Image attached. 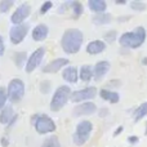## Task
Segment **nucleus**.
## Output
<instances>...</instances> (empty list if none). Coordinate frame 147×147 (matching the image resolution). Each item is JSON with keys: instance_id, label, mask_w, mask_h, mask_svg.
Returning <instances> with one entry per match:
<instances>
[{"instance_id": "nucleus-28", "label": "nucleus", "mask_w": 147, "mask_h": 147, "mask_svg": "<svg viewBox=\"0 0 147 147\" xmlns=\"http://www.w3.org/2000/svg\"><path fill=\"white\" fill-rule=\"evenodd\" d=\"M8 99V90H5V88H0V110H3L5 107Z\"/></svg>"}, {"instance_id": "nucleus-2", "label": "nucleus", "mask_w": 147, "mask_h": 147, "mask_svg": "<svg viewBox=\"0 0 147 147\" xmlns=\"http://www.w3.org/2000/svg\"><path fill=\"white\" fill-rule=\"evenodd\" d=\"M72 92L70 90V86L67 85H61L56 89L53 94V98L51 101V110L52 111H59L66 106L69 98H71Z\"/></svg>"}, {"instance_id": "nucleus-34", "label": "nucleus", "mask_w": 147, "mask_h": 147, "mask_svg": "<svg viewBox=\"0 0 147 147\" xmlns=\"http://www.w3.org/2000/svg\"><path fill=\"white\" fill-rule=\"evenodd\" d=\"M5 52V45H4V40H3L1 35H0V56H3Z\"/></svg>"}, {"instance_id": "nucleus-4", "label": "nucleus", "mask_w": 147, "mask_h": 147, "mask_svg": "<svg viewBox=\"0 0 147 147\" xmlns=\"http://www.w3.org/2000/svg\"><path fill=\"white\" fill-rule=\"evenodd\" d=\"M25 94V84L21 79H13L8 85V99L12 103L20 102Z\"/></svg>"}, {"instance_id": "nucleus-37", "label": "nucleus", "mask_w": 147, "mask_h": 147, "mask_svg": "<svg viewBox=\"0 0 147 147\" xmlns=\"http://www.w3.org/2000/svg\"><path fill=\"white\" fill-rule=\"evenodd\" d=\"M1 143H3V146H4V147H7V146H8V141H7V138H3V140H1Z\"/></svg>"}, {"instance_id": "nucleus-29", "label": "nucleus", "mask_w": 147, "mask_h": 147, "mask_svg": "<svg viewBox=\"0 0 147 147\" xmlns=\"http://www.w3.org/2000/svg\"><path fill=\"white\" fill-rule=\"evenodd\" d=\"M146 7L147 5L142 1H132L130 3V8H132L133 10H137V12H143V10L146 9Z\"/></svg>"}, {"instance_id": "nucleus-33", "label": "nucleus", "mask_w": 147, "mask_h": 147, "mask_svg": "<svg viewBox=\"0 0 147 147\" xmlns=\"http://www.w3.org/2000/svg\"><path fill=\"white\" fill-rule=\"evenodd\" d=\"M138 141H140V138L136 137V136H130V137H128V142H129L130 145H137Z\"/></svg>"}, {"instance_id": "nucleus-36", "label": "nucleus", "mask_w": 147, "mask_h": 147, "mask_svg": "<svg viewBox=\"0 0 147 147\" xmlns=\"http://www.w3.org/2000/svg\"><path fill=\"white\" fill-rule=\"evenodd\" d=\"M123 130H124V128H123V127H119V128H117V129L114 132V137H116V136H119L120 133L123 132Z\"/></svg>"}, {"instance_id": "nucleus-31", "label": "nucleus", "mask_w": 147, "mask_h": 147, "mask_svg": "<svg viewBox=\"0 0 147 147\" xmlns=\"http://www.w3.org/2000/svg\"><path fill=\"white\" fill-rule=\"evenodd\" d=\"M51 88H52V85H51V81H43V83L40 84V90H41V93L43 94H47V93H49V90H51Z\"/></svg>"}, {"instance_id": "nucleus-6", "label": "nucleus", "mask_w": 147, "mask_h": 147, "mask_svg": "<svg viewBox=\"0 0 147 147\" xmlns=\"http://www.w3.org/2000/svg\"><path fill=\"white\" fill-rule=\"evenodd\" d=\"M97 96V89L94 86H88V88L80 89V90H75L71 94V101L78 103L81 101H86V99H93Z\"/></svg>"}, {"instance_id": "nucleus-24", "label": "nucleus", "mask_w": 147, "mask_h": 147, "mask_svg": "<svg viewBox=\"0 0 147 147\" xmlns=\"http://www.w3.org/2000/svg\"><path fill=\"white\" fill-rule=\"evenodd\" d=\"M41 147H61V145H59V141L56 136H51L49 138H47L44 141Z\"/></svg>"}, {"instance_id": "nucleus-27", "label": "nucleus", "mask_w": 147, "mask_h": 147, "mask_svg": "<svg viewBox=\"0 0 147 147\" xmlns=\"http://www.w3.org/2000/svg\"><path fill=\"white\" fill-rule=\"evenodd\" d=\"M14 1L13 0H1L0 1V13H7L13 7Z\"/></svg>"}, {"instance_id": "nucleus-1", "label": "nucleus", "mask_w": 147, "mask_h": 147, "mask_svg": "<svg viewBox=\"0 0 147 147\" xmlns=\"http://www.w3.org/2000/svg\"><path fill=\"white\" fill-rule=\"evenodd\" d=\"M61 45L65 53L75 54L83 45V32L78 28H69L65 31L61 39Z\"/></svg>"}, {"instance_id": "nucleus-5", "label": "nucleus", "mask_w": 147, "mask_h": 147, "mask_svg": "<svg viewBox=\"0 0 147 147\" xmlns=\"http://www.w3.org/2000/svg\"><path fill=\"white\" fill-rule=\"evenodd\" d=\"M28 28H30V25L28 23H22V25H16L10 28L9 31V39L12 41V44L17 45L20 44L23 39L26 38L28 32Z\"/></svg>"}, {"instance_id": "nucleus-17", "label": "nucleus", "mask_w": 147, "mask_h": 147, "mask_svg": "<svg viewBox=\"0 0 147 147\" xmlns=\"http://www.w3.org/2000/svg\"><path fill=\"white\" fill-rule=\"evenodd\" d=\"M62 76H63V79L67 81V83L76 84V81H78V79H79V71H78L76 67L69 66V67H66V69L63 70Z\"/></svg>"}, {"instance_id": "nucleus-18", "label": "nucleus", "mask_w": 147, "mask_h": 147, "mask_svg": "<svg viewBox=\"0 0 147 147\" xmlns=\"http://www.w3.org/2000/svg\"><path fill=\"white\" fill-rule=\"evenodd\" d=\"M99 96H101L102 99L109 101L110 103H117L119 99H120L119 93L112 92V90H109V89H101V90H99Z\"/></svg>"}, {"instance_id": "nucleus-22", "label": "nucleus", "mask_w": 147, "mask_h": 147, "mask_svg": "<svg viewBox=\"0 0 147 147\" xmlns=\"http://www.w3.org/2000/svg\"><path fill=\"white\" fill-rule=\"evenodd\" d=\"M146 115H147V102H143L140 107L136 109L134 114H133V117H134L136 121H140V120L143 119Z\"/></svg>"}, {"instance_id": "nucleus-11", "label": "nucleus", "mask_w": 147, "mask_h": 147, "mask_svg": "<svg viewBox=\"0 0 147 147\" xmlns=\"http://www.w3.org/2000/svg\"><path fill=\"white\" fill-rule=\"evenodd\" d=\"M67 65H69V59L67 58H57V59H54V61L49 62L47 66H44L43 72L44 74H54V72L59 71L62 67L67 66Z\"/></svg>"}, {"instance_id": "nucleus-40", "label": "nucleus", "mask_w": 147, "mask_h": 147, "mask_svg": "<svg viewBox=\"0 0 147 147\" xmlns=\"http://www.w3.org/2000/svg\"><path fill=\"white\" fill-rule=\"evenodd\" d=\"M146 136H147V123H146Z\"/></svg>"}, {"instance_id": "nucleus-35", "label": "nucleus", "mask_w": 147, "mask_h": 147, "mask_svg": "<svg viewBox=\"0 0 147 147\" xmlns=\"http://www.w3.org/2000/svg\"><path fill=\"white\" fill-rule=\"evenodd\" d=\"M107 114H109V110H107V109H101V110H99V116H101V117H105V116H107Z\"/></svg>"}, {"instance_id": "nucleus-13", "label": "nucleus", "mask_w": 147, "mask_h": 147, "mask_svg": "<svg viewBox=\"0 0 147 147\" xmlns=\"http://www.w3.org/2000/svg\"><path fill=\"white\" fill-rule=\"evenodd\" d=\"M17 117V115L14 114V110L10 105L5 106L4 109L1 110V114H0V123L1 124H9L12 125V121Z\"/></svg>"}, {"instance_id": "nucleus-9", "label": "nucleus", "mask_w": 147, "mask_h": 147, "mask_svg": "<svg viewBox=\"0 0 147 147\" xmlns=\"http://www.w3.org/2000/svg\"><path fill=\"white\" fill-rule=\"evenodd\" d=\"M96 110H97L96 103H93V102L80 103L74 109V116L79 117V116H85V115H92L96 112Z\"/></svg>"}, {"instance_id": "nucleus-19", "label": "nucleus", "mask_w": 147, "mask_h": 147, "mask_svg": "<svg viewBox=\"0 0 147 147\" xmlns=\"http://www.w3.org/2000/svg\"><path fill=\"white\" fill-rule=\"evenodd\" d=\"M79 78L83 81H90L94 78V69L89 65H84L80 67V72H79Z\"/></svg>"}, {"instance_id": "nucleus-39", "label": "nucleus", "mask_w": 147, "mask_h": 147, "mask_svg": "<svg viewBox=\"0 0 147 147\" xmlns=\"http://www.w3.org/2000/svg\"><path fill=\"white\" fill-rule=\"evenodd\" d=\"M142 63H143V65H147V57H145V58L142 59Z\"/></svg>"}, {"instance_id": "nucleus-15", "label": "nucleus", "mask_w": 147, "mask_h": 147, "mask_svg": "<svg viewBox=\"0 0 147 147\" xmlns=\"http://www.w3.org/2000/svg\"><path fill=\"white\" fill-rule=\"evenodd\" d=\"M48 32H49L48 27L45 25H43V23H40V25L35 26V28L32 30V39L35 41H43L47 39Z\"/></svg>"}, {"instance_id": "nucleus-7", "label": "nucleus", "mask_w": 147, "mask_h": 147, "mask_svg": "<svg viewBox=\"0 0 147 147\" xmlns=\"http://www.w3.org/2000/svg\"><path fill=\"white\" fill-rule=\"evenodd\" d=\"M30 13H31V7L27 4V3H23V4H21L20 7L16 9V12L12 14L10 21H12V23H14V26L22 25L23 21L30 16Z\"/></svg>"}, {"instance_id": "nucleus-23", "label": "nucleus", "mask_w": 147, "mask_h": 147, "mask_svg": "<svg viewBox=\"0 0 147 147\" xmlns=\"http://www.w3.org/2000/svg\"><path fill=\"white\" fill-rule=\"evenodd\" d=\"M70 8H71V10L74 12V17L75 18H79L83 14L84 8L80 1H70Z\"/></svg>"}, {"instance_id": "nucleus-32", "label": "nucleus", "mask_w": 147, "mask_h": 147, "mask_svg": "<svg viewBox=\"0 0 147 147\" xmlns=\"http://www.w3.org/2000/svg\"><path fill=\"white\" fill-rule=\"evenodd\" d=\"M52 7H53V3H52V1L43 3V4H41V7H40V14H45V13L48 12Z\"/></svg>"}, {"instance_id": "nucleus-38", "label": "nucleus", "mask_w": 147, "mask_h": 147, "mask_svg": "<svg viewBox=\"0 0 147 147\" xmlns=\"http://www.w3.org/2000/svg\"><path fill=\"white\" fill-rule=\"evenodd\" d=\"M116 4H125V0H116Z\"/></svg>"}, {"instance_id": "nucleus-16", "label": "nucleus", "mask_w": 147, "mask_h": 147, "mask_svg": "<svg viewBox=\"0 0 147 147\" xmlns=\"http://www.w3.org/2000/svg\"><path fill=\"white\" fill-rule=\"evenodd\" d=\"M88 7L92 12H94L96 14H101V13H106L107 4L105 0H89Z\"/></svg>"}, {"instance_id": "nucleus-10", "label": "nucleus", "mask_w": 147, "mask_h": 147, "mask_svg": "<svg viewBox=\"0 0 147 147\" xmlns=\"http://www.w3.org/2000/svg\"><path fill=\"white\" fill-rule=\"evenodd\" d=\"M146 40V30L142 26H138L134 28V31H132V49L140 48Z\"/></svg>"}, {"instance_id": "nucleus-25", "label": "nucleus", "mask_w": 147, "mask_h": 147, "mask_svg": "<svg viewBox=\"0 0 147 147\" xmlns=\"http://www.w3.org/2000/svg\"><path fill=\"white\" fill-rule=\"evenodd\" d=\"M14 62H16V66L17 67H22L23 63H27V59H26V53L25 52H20V53H17L14 56Z\"/></svg>"}, {"instance_id": "nucleus-3", "label": "nucleus", "mask_w": 147, "mask_h": 147, "mask_svg": "<svg viewBox=\"0 0 147 147\" xmlns=\"http://www.w3.org/2000/svg\"><path fill=\"white\" fill-rule=\"evenodd\" d=\"M32 123L39 134H47V133H52L56 130L54 121L47 115H36L32 117Z\"/></svg>"}, {"instance_id": "nucleus-30", "label": "nucleus", "mask_w": 147, "mask_h": 147, "mask_svg": "<svg viewBox=\"0 0 147 147\" xmlns=\"http://www.w3.org/2000/svg\"><path fill=\"white\" fill-rule=\"evenodd\" d=\"M116 31L115 30H111V31H107L106 34H105V40L109 41V43H112V41H115V39H116Z\"/></svg>"}, {"instance_id": "nucleus-8", "label": "nucleus", "mask_w": 147, "mask_h": 147, "mask_svg": "<svg viewBox=\"0 0 147 147\" xmlns=\"http://www.w3.org/2000/svg\"><path fill=\"white\" fill-rule=\"evenodd\" d=\"M44 54H45V48L40 47V48L36 49V51L34 52V53L31 54V56L28 57V59H27V63H26V66H25L26 72H32L34 70L39 66V63L41 62Z\"/></svg>"}, {"instance_id": "nucleus-14", "label": "nucleus", "mask_w": 147, "mask_h": 147, "mask_svg": "<svg viewBox=\"0 0 147 147\" xmlns=\"http://www.w3.org/2000/svg\"><path fill=\"white\" fill-rule=\"evenodd\" d=\"M106 49V43L102 40H93L86 45V53L92 54V56H96L99 54Z\"/></svg>"}, {"instance_id": "nucleus-20", "label": "nucleus", "mask_w": 147, "mask_h": 147, "mask_svg": "<svg viewBox=\"0 0 147 147\" xmlns=\"http://www.w3.org/2000/svg\"><path fill=\"white\" fill-rule=\"evenodd\" d=\"M93 130V124L88 120H84V121H80L78 125H76V133L83 136H90V132Z\"/></svg>"}, {"instance_id": "nucleus-21", "label": "nucleus", "mask_w": 147, "mask_h": 147, "mask_svg": "<svg viewBox=\"0 0 147 147\" xmlns=\"http://www.w3.org/2000/svg\"><path fill=\"white\" fill-rule=\"evenodd\" d=\"M111 21H112V16L110 13H101V14H96L93 17V23L98 26L109 25Z\"/></svg>"}, {"instance_id": "nucleus-26", "label": "nucleus", "mask_w": 147, "mask_h": 147, "mask_svg": "<svg viewBox=\"0 0 147 147\" xmlns=\"http://www.w3.org/2000/svg\"><path fill=\"white\" fill-rule=\"evenodd\" d=\"M72 140H74V142H75V145L81 146L89 140V136H83V134H79V133L75 132L72 136Z\"/></svg>"}, {"instance_id": "nucleus-12", "label": "nucleus", "mask_w": 147, "mask_h": 147, "mask_svg": "<svg viewBox=\"0 0 147 147\" xmlns=\"http://www.w3.org/2000/svg\"><path fill=\"white\" fill-rule=\"evenodd\" d=\"M110 70V62L107 61H99L94 66V80L101 81L102 79L106 76V74Z\"/></svg>"}]
</instances>
